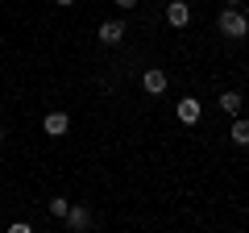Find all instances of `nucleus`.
Masks as SVG:
<instances>
[{
	"label": "nucleus",
	"instance_id": "9",
	"mask_svg": "<svg viewBox=\"0 0 249 233\" xmlns=\"http://www.w3.org/2000/svg\"><path fill=\"white\" fill-rule=\"evenodd\" d=\"M220 108H224L229 116H241V92H224V96H220Z\"/></svg>",
	"mask_w": 249,
	"mask_h": 233
},
{
	"label": "nucleus",
	"instance_id": "14",
	"mask_svg": "<svg viewBox=\"0 0 249 233\" xmlns=\"http://www.w3.org/2000/svg\"><path fill=\"white\" fill-rule=\"evenodd\" d=\"M0 137H4V134H0Z\"/></svg>",
	"mask_w": 249,
	"mask_h": 233
},
{
	"label": "nucleus",
	"instance_id": "10",
	"mask_svg": "<svg viewBox=\"0 0 249 233\" xmlns=\"http://www.w3.org/2000/svg\"><path fill=\"white\" fill-rule=\"evenodd\" d=\"M46 208H50L54 216H67V208H71V200H67V196H54V200H50Z\"/></svg>",
	"mask_w": 249,
	"mask_h": 233
},
{
	"label": "nucleus",
	"instance_id": "4",
	"mask_svg": "<svg viewBox=\"0 0 249 233\" xmlns=\"http://www.w3.org/2000/svg\"><path fill=\"white\" fill-rule=\"evenodd\" d=\"M175 113H178V121H183V125H196V121H199V100H196V96H183Z\"/></svg>",
	"mask_w": 249,
	"mask_h": 233
},
{
	"label": "nucleus",
	"instance_id": "13",
	"mask_svg": "<svg viewBox=\"0 0 249 233\" xmlns=\"http://www.w3.org/2000/svg\"><path fill=\"white\" fill-rule=\"evenodd\" d=\"M58 4H75V0H58Z\"/></svg>",
	"mask_w": 249,
	"mask_h": 233
},
{
	"label": "nucleus",
	"instance_id": "6",
	"mask_svg": "<svg viewBox=\"0 0 249 233\" xmlns=\"http://www.w3.org/2000/svg\"><path fill=\"white\" fill-rule=\"evenodd\" d=\"M96 38H100V42H104V46H116V42H121V38H124V21H104Z\"/></svg>",
	"mask_w": 249,
	"mask_h": 233
},
{
	"label": "nucleus",
	"instance_id": "1",
	"mask_svg": "<svg viewBox=\"0 0 249 233\" xmlns=\"http://www.w3.org/2000/svg\"><path fill=\"white\" fill-rule=\"evenodd\" d=\"M216 29H220L224 38H249V17H245L241 9H232V4H229V9L216 17Z\"/></svg>",
	"mask_w": 249,
	"mask_h": 233
},
{
	"label": "nucleus",
	"instance_id": "7",
	"mask_svg": "<svg viewBox=\"0 0 249 233\" xmlns=\"http://www.w3.org/2000/svg\"><path fill=\"white\" fill-rule=\"evenodd\" d=\"M67 125H71L67 113H46V121H42V129H46L50 137H62V134H67Z\"/></svg>",
	"mask_w": 249,
	"mask_h": 233
},
{
	"label": "nucleus",
	"instance_id": "12",
	"mask_svg": "<svg viewBox=\"0 0 249 233\" xmlns=\"http://www.w3.org/2000/svg\"><path fill=\"white\" fill-rule=\"evenodd\" d=\"M229 4H232V9H241V4H245V0H229Z\"/></svg>",
	"mask_w": 249,
	"mask_h": 233
},
{
	"label": "nucleus",
	"instance_id": "2",
	"mask_svg": "<svg viewBox=\"0 0 249 233\" xmlns=\"http://www.w3.org/2000/svg\"><path fill=\"white\" fill-rule=\"evenodd\" d=\"M142 88L150 92V96H162V92H166V71H158V67L142 71Z\"/></svg>",
	"mask_w": 249,
	"mask_h": 233
},
{
	"label": "nucleus",
	"instance_id": "3",
	"mask_svg": "<svg viewBox=\"0 0 249 233\" xmlns=\"http://www.w3.org/2000/svg\"><path fill=\"white\" fill-rule=\"evenodd\" d=\"M166 21H170L175 29H183L187 21H191V4H183V0H170V4H166Z\"/></svg>",
	"mask_w": 249,
	"mask_h": 233
},
{
	"label": "nucleus",
	"instance_id": "8",
	"mask_svg": "<svg viewBox=\"0 0 249 233\" xmlns=\"http://www.w3.org/2000/svg\"><path fill=\"white\" fill-rule=\"evenodd\" d=\"M229 137L237 146H249V116H232V129H229Z\"/></svg>",
	"mask_w": 249,
	"mask_h": 233
},
{
	"label": "nucleus",
	"instance_id": "5",
	"mask_svg": "<svg viewBox=\"0 0 249 233\" xmlns=\"http://www.w3.org/2000/svg\"><path fill=\"white\" fill-rule=\"evenodd\" d=\"M62 221H67V225H71L75 233H79V229H88V225H91V213H88V208H83V204H71V208H67V216H62Z\"/></svg>",
	"mask_w": 249,
	"mask_h": 233
},
{
	"label": "nucleus",
	"instance_id": "11",
	"mask_svg": "<svg viewBox=\"0 0 249 233\" xmlns=\"http://www.w3.org/2000/svg\"><path fill=\"white\" fill-rule=\"evenodd\" d=\"M116 4H121V9H133V4H137V0H116Z\"/></svg>",
	"mask_w": 249,
	"mask_h": 233
}]
</instances>
